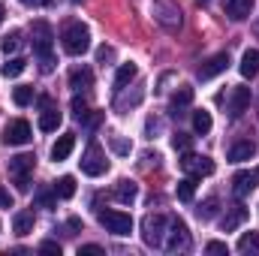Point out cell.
I'll list each match as a JSON object with an SVG mask.
<instances>
[{
  "instance_id": "42",
  "label": "cell",
  "mask_w": 259,
  "mask_h": 256,
  "mask_svg": "<svg viewBox=\"0 0 259 256\" xmlns=\"http://www.w3.org/2000/svg\"><path fill=\"white\" fill-rule=\"evenodd\" d=\"M24 6H33V9H39V6H49L52 0H21Z\"/></svg>"
},
{
  "instance_id": "7",
  "label": "cell",
  "mask_w": 259,
  "mask_h": 256,
  "mask_svg": "<svg viewBox=\"0 0 259 256\" xmlns=\"http://www.w3.org/2000/svg\"><path fill=\"white\" fill-rule=\"evenodd\" d=\"M154 18L166 27V30H178L181 27V6L175 0H157L154 3Z\"/></svg>"
},
{
  "instance_id": "3",
  "label": "cell",
  "mask_w": 259,
  "mask_h": 256,
  "mask_svg": "<svg viewBox=\"0 0 259 256\" xmlns=\"http://www.w3.org/2000/svg\"><path fill=\"white\" fill-rule=\"evenodd\" d=\"M166 229H169V217L166 214H148L142 220V238H145V244L148 247H163Z\"/></svg>"
},
{
  "instance_id": "40",
  "label": "cell",
  "mask_w": 259,
  "mask_h": 256,
  "mask_svg": "<svg viewBox=\"0 0 259 256\" xmlns=\"http://www.w3.org/2000/svg\"><path fill=\"white\" fill-rule=\"evenodd\" d=\"M39 250H42V253H58L61 256V244H55V241H42Z\"/></svg>"
},
{
  "instance_id": "21",
  "label": "cell",
  "mask_w": 259,
  "mask_h": 256,
  "mask_svg": "<svg viewBox=\"0 0 259 256\" xmlns=\"http://www.w3.org/2000/svg\"><path fill=\"white\" fill-rule=\"evenodd\" d=\"M58 127H61V112H58V106H46L42 115H39V130H42V133H55Z\"/></svg>"
},
{
  "instance_id": "29",
  "label": "cell",
  "mask_w": 259,
  "mask_h": 256,
  "mask_svg": "<svg viewBox=\"0 0 259 256\" xmlns=\"http://www.w3.org/2000/svg\"><path fill=\"white\" fill-rule=\"evenodd\" d=\"M238 250L241 253H259V235L256 232H244L241 241H238Z\"/></svg>"
},
{
  "instance_id": "35",
  "label": "cell",
  "mask_w": 259,
  "mask_h": 256,
  "mask_svg": "<svg viewBox=\"0 0 259 256\" xmlns=\"http://www.w3.org/2000/svg\"><path fill=\"white\" fill-rule=\"evenodd\" d=\"M205 253H214V256H226V253H229V247H226L223 241H208V244H205Z\"/></svg>"
},
{
  "instance_id": "20",
  "label": "cell",
  "mask_w": 259,
  "mask_h": 256,
  "mask_svg": "<svg viewBox=\"0 0 259 256\" xmlns=\"http://www.w3.org/2000/svg\"><path fill=\"white\" fill-rule=\"evenodd\" d=\"M256 154V145L253 142H235L232 148H229V163H244V160H250Z\"/></svg>"
},
{
  "instance_id": "11",
  "label": "cell",
  "mask_w": 259,
  "mask_h": 256,
  "mask_svg": "<svg viewBox=\"0 0 259 256\" xmlns=\"http://www.w3.org/2000/svg\"><path fill=\"white\" fill-rule=\"evenodd\" d=\"M181 169L184 172H190V175H196V178H202V175H211L214 172V160L211 157H199V154H184L181 157Z\"/></svg>"
},
{
  "instance_id": "15",
  "label": "cell",
  "mask_w": 259,
  "mask_h": 256,
  "mask_svg": "<svg viewBox=\"0 0 259 256\" xmlns=\"http://www.w3.org/2000/svg\"><path fill=\"white\" fill-rule=\"evenodd\" d=\"M69 88L72 91H88L94 88V72L88 66H72L69 69Z\"/></svg>"
},
{
  "instance_id": "36",
  "label": "cell",
  "mask_w": 259,
  "mask_h": 256,
  "mask_svg": "<svg viewBox=\"0 0 259 256\" xmlns=\"http://www.w3.org/2000/svg\"><path fill=\"white\" fill-rule=\"evenodd\" d=\"M109 145H112L118 154H130V142H124L121 136H109Z\"/></svg>"
},
{
  "instance_id": "22",
  "label": "cell",
  "mask_w": 259,
  "mask_h": 256,
  "mask_svg": "<svg viewBox=\"0 0 259 256\" xmlns=\"http://www.w3.org/2000/svg\"><path fill=\"white\" fill-rule=\"evenodd\" d=\"M12 229H15V235H30L33 232V211H18L12 217Z\"/></svg>"
},
{
  "instance_id": "13",
  "label": "cell",
  "mask_w": 259,
  "mask_h": 256,
  "mask_svg": "<svg viewBox=\"0 0 259 256\" xmlns=\"http://www.w3.org/2000/svg\"><path fill=\"white\" fill-rule=\"evenodd\" d=\"M253 6H256V0H223V12L232 21H244L253 12Z\"/></svg>"
},
{
  "instance_id": "26",
  "label": "cell",
  "mask_w": 259,
  "mask_h": 256,
  "mask_svg": "<svg viewBox=\"0 0 259 256\" xmlns=\"http://www.w3.org/2000/svg\"><path fill=\"white\" fill-rule=\"evenodd\" d=\"M0 49H3V55H15V52L21 49V30H9V33L0 39Z\"/></svg>"
},
{
  "instance_id": "37",
  "label": "cell",
  "mask_w": 259,
  "mask_h": 256,
  "mask_svg": "<svg viewBox=\"0 0 259 256\" xmlns=\"http://www.w3.org/2000/svg\"><path fill=\"white\" fill-rule=\"evenodd\" d=\"M97 61H100V64H112V61H115V49H112V46H103V49L97 52Z\"/></svg>"
},
{
  "instance_id": "5",
  "label": "cell",
  "mask_w": 259,
  "mask_h": 256,
  "mask_svg": "<svg viewBox=\"0 0 259 256\" xmlns=\"http://www.w3.org/2000/svg\"><path fill=\"white\" fill-rule=\"evenodd\" d=\"M81 172L91 178H100L109 172V160H106V151L100 145H88V151L81 154Z\"/></svg>"
},
{
  "instance_id": "38",
  "label": "cell",
  "mask_w": 259,
  "mask_h": 256,
  "mask_svg": "<svg viewBox=\"0 0 259 256\" xmlns=\"http://www.w3.org/2000/svg\"><path fill=\"white\" fill-rule=\"evenodd\" d=\"M55 199H58V193H46V190L36 196V202H39L42 208H55Z\"/></svg>"
},
{
  "instance_id": "24",
  "label": "cell",
  "mask_w": 259,
  "mask_h": 256,
  "mask_svg": "<svg viewBox=\"0 0 259 256\" xmlns=\"http://www.w3.org/2000/svg\"><path fill=\"white\" fill-rule=\"evenodd\" d=\"M190 103H193V88H190V84H181V88L172 94V109L181 112V109H187Z\"/></svg>"
},
{
  "instance_id": "28",
  "label": "cell",
  "mask_w": 259,
  "mask_h": 256,
  "mask_svg": "<svg viewBox=\"0 0 259 256\" xmlns=\"http://www.w3.org/2000/svg\"><path fill=\"white\" fill-rule=\"evenodd\" d=\"M193 196H196V175L178 181V199H181V202H193Z\"/></svg>"
},
{
  "instance_id": "8",
  "label": "cell",
  "mask_w": 259,
  "mask_h": 256,
  "mask_svg": "<svg viewBox=\"0 0 259 256\" xmlns=\"http://www.w3.org/2000/svg\"><path fill=\"white\" fill-rule=\"evenodd\" d=\"M100 223L115 235H130L133 232V217L124 214V211H100Z\"/></svg>"
},
{
  "instance_id": "41",
  "label": "cell",
  "mask_w": 259,
  "mask_h": 256,
  "mask_svg": "<svg viewBox=\"0 0 259 256\" xmlns=\"http://www.w3.org/2000/svg\"><path fill=\"white\" fill-rule=\"evenodd\" d=\"M0 208H12V196H9V190H3V187H0Z\"/></svg>"
},
{
  "instance_id": "16",
  "label": "cell",
  "mask_w": 259,
  "mask_h": 256,
  "mask_svg": "<svg viewBox=\"0 0 259 256\" xmlns=\"http://www.w3.org/2000/svg\"><path fill=\"white\" fill-rule=\"evenodd\" d=\"M112 196H115L118 202H124V205H133V202L139 199V184H136V181H127V178H124V181H118V184H115Z\"/></svg>"
},
{
  "instance_id": "2",
  "label": "cell",
  "mask_w": 259,
  "mask_h": 256,
  "mask_svg": "<svg viewBox=\"0 0 259 256\" xmlns=\"http://www.w3.org/2000/svg\"><path fill=\"white\" fill-rule=\"evenodd\" d=\"M61 46H64L66 55L81 58V55L91 49V30H88L81 21H69L64 30H61Z\"/></svg>"
},
{
  "instance_id": "27",
  "label": "cell",
  "mask_w": 259,
  "mask_h": 256,
  "mask_svg": "<svg viewBox=\"0 0 259 256\" xmlns=\"http://www.w3.org/2000/svg\"><path fill=\"white\" fill-rule=\"evenodd\" d=\"M193 130L199 133V136L211 133V112H205V109H199V112H193Z\"/></svg>"
},
{
  "instance_id": "19",
  "label": "cell",
  "mask_w": 259,
  "mask_h": 256,
  "mask_svg": "<svg viewBox=\"0 0 259 256\" xmlns=\"http://www.w3.org/2000/svg\"><path fill=\"white\" fill-rule=\"evenodd\" d=\"M238 69H241V75H244V78H253V75L259 72V49H247V52L241 55Z\"/></svg>"
},
{
  "instance_id": "25",
  "label": "cell",
  "mask_w": 259,
  "mask_h": 256,
  "mask_svg": "<svg viewBox=\"0 0 259 256\" xmlns=\"http://www.w3.org/2000/svg\"><path fill=\"white\" fill-rule=\"evenodd\" d=\"M55 193H58V199H72V196H75V178H72V175L58 178V181H55Z\"/></svg>"
},
{
  "instance_id": "44",
  "label": "cell",
  "mask_w": 259,
  "mask_h": 256,
  "mask_svg": "<svg viewBox=\"0 0 259 256\" xmlns=\"http://www.w3.org/2000/svg\"><path fill=\"white\" fill-rule=\"evenodd\" d=\"M72 3H78V0H72Z\"/></svg>"
},
{
  "instance_id": "30",
  "label": "cell",
  "mask_w": 259,
  "mask_h": 256,
  "mask_svg": "<svg viewBox=\"0 0 259 256\" xmlns=\"http://www.w3.org/2000/svg\"><path fill=\"white\" fill-rule=\"evenodd\" d=\"M24 66H27L24 58H9V61L3 64V75H6V78H15V75H21V72H24Z\"/></svg>"
},
{
  "instance_id": "17",
  "label": "cell",
  "mask_w": 259,
  "mask_h": 256,
  "mask_svg": "<svg viewBox=\"0 0 259 256\" xmlns=\"http://www.w3.org/2000/svg\"><path fill=\"white\" fill-rule=\"evenodd\" d=\"M72 148H75V136H72V133H64V136L52 145V160H55V163L66 160V157L72 154Z\"/></svg>"
},
{
  "instance_id": "14",
  "label": "cell",
  "mask_w": 259,
  "mask_h": 256,
  "mask_svg": "<svg viewBox=\"0 0 259 256\" xmlns=\"http://www.w3.org/2000/svg\"><path fill=\"white\" fill-rule=\"evenodd\" d=\"M256 181H259L256 172H238V175L232 178V193H235L238 199H244L247 193L256 190Z\"/></svg>"
},
{
  "instance_id": "43",
  "label": "cell",
  "mask_w": 259,
  "mask_h": 256,
  "mask_svg": "<svg viewBox=\"0 0 259 256\" xmlns=\"http://www.w3.org/2000/svg\"><path fill=\"white\" fill-rule=\"evenodd\" d=\"M3 15H6V9H3V3H0V24H3Z\"/></svg>"
},
{
  "instance_id": "6",
  "label": "cell",
  "mask_w": 259,
  "mask_h": 256,
  "mask_svg": "<svg viewBox=\"0 0 259 256\" xmlns=\"http://www.w3.org/2000/svg\"><path fill=\"white\" fill-rule=\"evenodd\" d=\"M187 244H190V229H187V223L178 220V217H169V229H166L163 247L175 253V250H187Z\"/></svg>"
},
{
  "instance_id": "9",
  "label": "cell",
  "mask_w": 259,
  "mask_h": 256,
  "mask_svg": "<svg viewBox=\"0 0 259 256\" xmlns=\"http://www.w3.org/2000/svg\"><path fill=\"white\" fill-rule=\"evenodd\" d=\"M247 106H250V88L238 84V88H232V91L226 94V112H229L232 118L244 115V112H247Z\"/></svg>"
},
{
  "instance_id": "32",
  "label": "cell",
  "mask_w": 259,
  "mask_h": 256,
  "mask_svg": "<svg viewBox=\"0 0 259 256\" xmlns=\"http://www.w3.org/2000/svg\"><path fill=\"white\" fill-rule=\"evenodd\" d=\"M217 208H220V199H217V196H208V199L199 205V217H202V220H211V217L217 214Z\"/></svg>"
},
{
  "instance_id": "39",
  "label": "cell",
  "mask_w": 259,
  "mask_h": 256,
  "mask_svg": "<svg viewBox=\"0 0 259 256\" xmlns=\"http://www.w3.org/2000/svg\"><path fill=\"white\" fill-rule=\"evenodd\" d=\"M78 256H103V247L100 244H84V247H78Z\"/></svg>"
},
{
  "instance_id": "18",
  "label": "cell",
  "mask_w": 259,
  "mask_h": 256,
  "mask_svg": "<svg viewBox=\"0 0 259 256\" xmlns=\"http://www.w3.org/2000/svg\"><path fill=\"white\" fill-rule=\"evenodd\" d=\"M247 214H250V211H247L244 205H235V208H229V214L223 217V232H235V229H238V226L247 220Z\"/></svg>"
},
{
  "instance_id": "34",
  "label": "cell",
  "mask_w": 259,
  "mask_h": 256,
  "mask_svg": "<svg viewBox=\"0 0 259 256\" xmlns=\"http://www.w3.org/2000/svg\"><path fill=\"white\" fill-rule=\"evenodd\" d=\"M172 145H175L178 151H190V145H193V136H187V133H175V136H172Z\"/></svg>"
},
{
  "instance_id": "10",
  "label": "cell",
  "mask_w": 259,
  "mask_h": 256,
  "mask_svg": "<svg viewBox=\"0 0 259 256\" xmlns=\"http://www.w3.org/2000/svg\"><path fill=\"white\" fill-rule=\"evenodd\" d=\"M30 124L24 121V118H15V121H9L6 130H3V142L6 145H27L30 142Z\"/></svg>"
},
{
  "instance_id": "33",
  "label": "cell",
  "mask_w": 259,
  "mask_h": 256,
  "mask_svg": "<svg viewBox=\"0 0 259 256\" xmlns=\"http://www.w3.org/2000/svg\"><path fill=\"white\" fill-rule=\"evenodd\" d=\"M72 115H75L78 121H84V118L91 115V109H88V103H84L81 97H72Z\"/></svg>"
},
{
  "instance_id": "23",
  "label": "cell",
  "mask_w": 259,
  "mask_h": 256,
  "mask_svg": "<svg viewBox=\"0 0 259 256\" xmlns=\"http://www.w3.org/2000/svg\"><path fill=\"white\" fill-rule=\"evenodd\" d=\"M136 72H139L136 64H121L118 66V72H115V91H124L130 81L136 78Z\"/></svg>"
},
{
  "instance_id": "1",
  "label": "cell",
  "mask_w": 259,
  "mask_h": 256,
  "mask_svg": "<svg viewBox=\"0 0 259 256\" xmlns=\"http://www.w3.org/2000/svg\"><path fill=\"white\" fill-rule=\"evenodd\" d=\"M30 36H33V52H36V58H39V69H42V72H52V69H55V55H52V39H55V33H52V24H49V21H33Z\"/></svg>"
},
{
  "instance_id": "31",
  "label": "cell",
  "mask_w": 259,
  "mask_h": 256,
  "mask_svg": "<svg viewBox=\"0 0 259 256\" xmlns=\"http://www.w3.org/2000/svg\"><path fill=\"white\" fill-rule=\"evenodd\" d=\"M12 100H15V106H27V103H33V88H30V84H18V88L12 91Z\"/></svg>"
},
{
  "instance_id": "4",
  "label": "cell",
  "mask_w": 259,
  "mask_h": 256,
  "mask_svg": "<svg viewBox=\"0 0 259 256\" xmlns=\"http://www.w3.org/2000/svg\"><path fill=\"white\" fill-rule=\"evenodd\" d=\"M33 166H36V157L33 154H18L9 160V178L18 190H27L30 187V175H33Z\"/></svg>"
},
{
  "instance_id": "12",
  "label": "cell",
  "mask_w": 259,
  "mask_h": 256,
  "mask_svg": "<svg viewBox=\"0 0 259 256\" xmlns=\"http://www.w3.org/2000/svg\"><path fill=\"white\" fill-rule=\"evenodd\" d=\"M226 66H229V55H226V52H220V55L208 58L205 64L199 66V78H202V81H208V78H214V75L226 72Z\"/></svg>"
},
{
  "instance_id": "45",
  "label": "cell",
  "mask_w": 259,
  "mask_h": 256,
  "mask_svg": "<svg viewBox=\"0 0 259 256\" xmlns=\"http://www.w3.org/2000/svg\"><path fill=\"white\" fill-rule=\"evenodd\" d=\"M202 3H208V0H202Z\"/></svg>"
}]
</instances>
